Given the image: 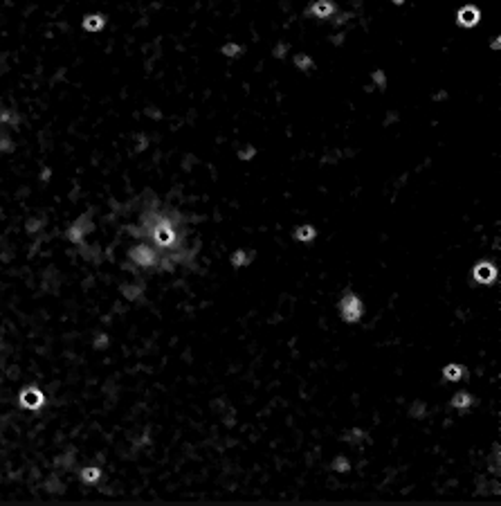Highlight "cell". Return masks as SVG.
Segmentation results:
<instances>
[{
	"label": "cell",
	"instance_id": "10",
	"mask_svg": "<svg viewBox=\"0 0 501 506\" xmlns=\"http://www.w3.org/2000/svg\"><path fill=\"white\" fill-rule=\"evenodd\" d=\"M97 477H99V470H97V468H88V470H83V479H85V481H95Z\"/></svg>",
	"mask_w": 501,
	"mask_h": 506
},
{
	"label": "cell",
	"instance_id": "6",
	"mask_svg": "<svg viewBox=\"0 0 501 506\" xmlns=\"http://www.w3.org/2000/svg\"><path fill=\"white\" fill-rule=\"evenodd\" d=\"M252 252H247V250H238V252H234V256H232V263H234L236 268H243V266H247V263L252 261Z\"/></svg>",
	"mask_w": 501,
	"mask_h": 506
},
{
	"label": "cell",
	"instance_id": "4",
	"mask_svg": "<svg viewBox=\"0 0 501 506\" xmlns=\"http://www.w3.org/2000/svg\"><path fill=\"white\" fill-rule=\"evenodd\" d=\"M443 376H445V380H463L465 376V369L461 367V365H448V367H443Z\"/></svg>",
	"mask_w": 501,
	"mask_h": 506
},
{
	"label": "cell",
	"instance_id": "1",
	"mask_svg": "<svg viewBox=\"0 0 501 506\" xmlns=\"http://www.w3.org/2000/svg\"><path fill=\"white\" fill-rule=\"evenodd\" d=\"M362 313H364L362 299L357 297L355 293H346L340 299V315H342V320L344 322L353 324V322H357L360 317H362Z\"/></svg>",
	"mask_w": 501,
	"mask_h": 506
},
{
	"label": "cell",
	"instance_id": "3",
	"mask_svg": "<svg viewBox=\"0 0 501 506\" xmlns=\"http://www.w3.org/2000/svg\"><path fill=\"white\" fill-rule=\"evenodd\" d=\"M21 400L27 405V407H38V405L43 403V396L38 389H25L21 396Z\"/></svg>",
	"mask_w": 501,
	"mask_h": 506
},
{
	"label": "cell",
	"instance_id": "8",
	"mask_svg": "<svg viewBox=\"0 0 501 506\" xmlns=\"http://www.w3.org/2000/svg\"><path fill=\"white\" fill-rule=\"evenodd\" d=\"M364 439V432L357 430V427H353V430H348V434H344V441L346 443H360Z\"/></svg>",
	"mask_w": 501,
	"mask_h": 506
},
{
	"label": "cell",
	"instance_id": "7",
	"mask_svg": "<svg viewBox=\"0 0 501 506\" xmlns=\"http://www.w3.org/2000/svg\"><path fill=\"white\" fill-rule=\"evenodd\" d=\"M331 468L335 470V473H348V470H351V464H348L346 457H335V461L331 464Z\"/></svg>",
	"mask_w": 501,
	"mask_h": 506
},
{
	"label": "cell",
	"instance_id": "9",
	"mask_svg": "<svg viewBox=\"0 0 501 506\" xmlns=\"http://www.w3.org/2000/svg\"><path fill=\"white\" fill-rule=\"evenodd\" d=\"M315 236V229L313 227H299L297 229V239L299 241H310Z\"/></svg>",
	"mask_w": 501,
	"mask_h": 506
},
{
	"label": "cell",
	"instance_id": "2",
	"mask_svg": "<svg viewBox=\"0 0 501 506\" xmlns=\"http://www.w3.org/2000/svg\"><path fill=\"white\" fill-rule=\"evenodd\" d=\"M475 279L479 283H492L497 279V268L488 261H481L475 266Z\"/></svg>",
	"mask_w": 501,
	"mask_h": 506
},
{
	"label": "cell",
	"instance_id": "11",
	"mask_svg": "<svg viewBox=\"0 0 501 506\" xmlns=\"http://www.w3.org/2000/svg\"><path fill=\"white\" fill-rule=\"evenodd\" d=\"M411 414H414V416H425V405H422V403L411 405Z\"/></svg>",
	"mask_w": 501,
	"mask_h": 506
},
{
	"label": "cell",
	"instance_id": "5",
	"mask_svg": "<svg viewBox=\"0 0 501 506\" xmlns=\"http://www.w3.org/2000/svg\"><path fill=\"white\" fill-rule=\"evenodd\" d=\"M470 405H472V396H470L468 392H461V394H456L452 398V407H454V410H468Z\"/></svg>",
	"mask_w": 501,
	"mask_h": 506
}]
</instances>
